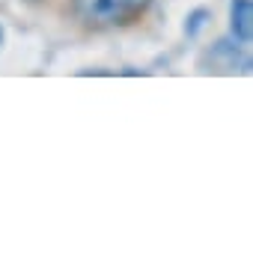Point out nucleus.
<instances>
[{
    "label": "nucleus",
    "mask_w": 253,
    "mask_h": 253,
    "mask_svg": "<svg viewBox=\"0 0 253 253\" xmlns=\"http://www.w3.org/2000/svg\"><path fill=\"white\" fill-rule=\"evenodd\" d=\"M206 57L211 60V66H217V69H223V72H241V75H250V69H253L250 57L244 54V45H241L238 39H232V36L217 39V42L206 51Z\"/></svg>",
    "instance_id": "nucleus-2"
},
{
    "label": "nucleus",
    "mask_w": 253,
    "mask_h": 253,
    "mask_svg": "<svg viewBox=\"0 0 253 253\" xmlns=\"http://www.w3.org/2000/svg\"><path fill=\"white\" fill-rule=\"evenodd\" d=\"M152 0H75V12L89 27H128L146 15Z\"/></svg>",
    "instance_id": "nucleus-1"
},
{
    "label": "nucleus",
    "mask_w": 253,
    "mask_h": 253,
    "mask_svg": "<svg viewBox=\"0 0 253 253\" xmlns=\"http://www.w3.org/2000/svg\"><path fill=\"white\" fill-rule=\"evenodd\" d=\"M229 36L241 45L253 39V0H229Z\"/></svg>",
    "instance_id": "nucleus-3"
},
{
    "label": "nucleus",
    "mask_w": 253,
    "mask_h": 253,
    "mask_svg": "<svg viewBox=\"0 0 253 253\" xmlns=\"http://www.w3.org/2000/svg\"><path fill=\"white\" fill-rule=\"evenodd\" d=\"M27 3H42V0H27Z\"/></svg>",
    "instance_id": "nucleus-6"
},
{
    "label": "nucleus",
    "mask_w": 253,
    "mask_h": 253,
    "mask_svg": "<svg viewBox=\"0 0 253 253\" xmlns=\"http://www.w3.org/2000/svg\"><path fill=\"white\" fill-rule=\"evenodd\" d=\"M3 39H6V33H3V24H0V48H3Z\"/></svg>",
    "instance_id": "nucleus-5"
},
{
    "label": "nucleus",
    "mask_w": 253,
    "mask_h": 253,
    "mask_svg": "<svg viewBox=\"0 0 253 253\" xmlns=\"http://www.w3.org/2000/svg\"><path fill=\"white\" fill-rule=\"evenodd\" d=\"M209 21H211V9H206V6L191 9L188 18H185V36H188V39H197V36L209 27Z\"/></svg>",
    "instance_id": "nucleus-4"
}]
</instances>
